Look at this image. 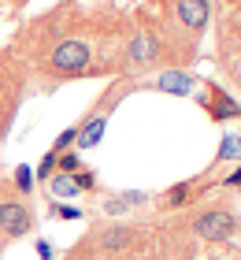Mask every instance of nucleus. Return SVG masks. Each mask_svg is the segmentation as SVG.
Returning <instances> with one entry per match:
<instances>
[{"label":"nucleus","mask_w":241,"mask_h":260,"mask_svg":"<svg viewBox=\"0 0 241 260\" xmlns=\"http://www.w3.org/2000/svg\"><path fill=\"white\" fill-rule=\"evenodd\" d=\"M237 115H241V104L230 97V93H219V89H215L212 93V119H237Z\"/></svg>","instance_id":"9"},{"label":"nucleus","mask_w":241,"mask_h":260,"mask_svg":"<svg viewBox=\"0 0 241 260\" xmlns=\"http://www.w3.org/2000/svg\"><path fill=\"white\" fill-rule=\"evenodd\" d=\"M186 193H189V182H178L175 186V190H167V205H171V208H178V205H182V201H186Z\"/></svg>","instance_id":"16"},{"label":"nucleus","mask_w":241,"mask_h":260,"mask_svg":"<svg viewBox=\"0 0 241 260\" xmlns=\"http://www.w3.org/2000/svg\"><path fill=\"white\" fill-rule=\"evenodd\" d=\"M38 256H41V260H52V249H48L45 242H38Z\"/></svg>","instance_id":"20"},{"label":"nucleus","mask_w":241,"mask_h":260,"mask_svg":"<svg viewBox=\"0 0 241 260\" xmlns=\"http://www.w3.org/2000/svg\"><path fill=\"white\" fill-rule=\"evenodd\" d=\"M48 193L52 197H78V186H75V175H52V182H48Z\"/></svg>","instance_id":"10"},{"label":"nucleus","mask_w":241,"mask_h":260,"mask_svg":"<svg viewBox=\"0 0 241 260\" xmlns=\"http://www.w3.org/2000/svg\"><path fill=\"white\" fill-rule=\"evenodd\" d=\"M33 186H38V182H33V171L26 168V164H22V168H15V190H19L22 197H26V193L33 190Z\"/></svg>","instance_id":"15"},{"label":"nucleus","mask_w":241,"mask_h":260,"mask_svg":"<svg viewBox=\"0 0 241 260\" xmlns=\"http://www.w3.org/2000/svg\"><path fill=\"white\" fill-rule=\"evenodd\" d=\"M0 231L8 234V238H22V234L33 231V208L26 205V201H0Z\"/></svg>","instance_id":"5"},{"label":"nucleus","mask_w":241,"mask_h":260,"mask_svg":"<svg viewBox=\"0 0 241 260\" xmlns=\"http://www.w3.org/2000/svg\"><path fill=\"white\" fill-rule=\"evenodd\" d=\"M89 63H93L89 45L82 41V38H67L63 45H56V49L48 52L45 71H48V75H52L56 82H63V78H78V75H86Z\"/></svg>","instance_id":"1"},{"label":"nucleus","mask_w":241,"mask_h":260,"mask_svg":"<svg viewBox=\"0 0 241 260\" xmlns=\"http://www.w3.org/2000/svg\"><path fill=\"white\" fill-rule=\"evenodd\" d=\"M19 4H26V0H19Z\"/></svg>","instance_id":"22"},{"label":"nucleus","mask_w":241,"mask_h":260,"mask_svg":"<svg viewBox=\"0 0 241 260\" xmlns=\"http://www.w3.org/2000/svg\"><path fill=\"white\" fill-rule=\"evenodd\" d=\"M193 231L200 234L204 242H230L237 234V216L230 208L215 205V208H204L197 219H193Z\"/></svg>","instance_id":"2"},{"label":"nucleus","mask_w":241,"mask_h":260,"mask_svg":"<svg viewBox=\"0 0 241 260\" xmlns=\"http://www.w3.org/2000/svg\"><path fill=\"white\" fill-rule=\"evenodd\" d=\"M75 138H78V126H71V130H63V134L56 138V145H52V152H63V149H71V145H75Z\"/></svg>","instance_id":"17"},{"label":"nucleus","mask_w":241,"mask_h":260,"mask_svg":"<svg viewBox=\"0 0 241 260\" xmlns=\"http://www.w3.org/2000/svg\"><path fill=\"white\" fill-rule=\"evenodd\" d=\"M156 89L175 93V97H193V89H197V78L186 75V71H163V75L156 78Z\"/></svg>","instance_id":"8"},{"label":"nucleus","mask_w":241,"mask_h":260,"mask_svg":"<svg viewBox=\"0 0 241 260\" xmlns=\"http://www.w3.org/2000/svg\"><path fill=\"white\" fill-rule=\"evenodd\" d=\"M134 205H145V193L130 190V193H123V197H108V201H104V212H126V208H134Z\"/></svg>","instance_id":"11"},{"label":"nucleus","mask_w":241,"mask_h":260,"mask_svg":"<svg viewBox=\"0 0 241 260\" xmlns=\"http://www.w3.org/2000/svg\"><path fill=\"white\" fill-rule=\"evenodd\" d=\"M52 212H56L59 219H78V216H82V212H78V208H71V205H59V208H52Z\"/></svg>","instance_id":"19"},{"label":"nucleus","mask_w":241,"mask_h":260,"mask_svg":"<svg viewBox=\"0 0 241 260\" xmlns=\"http://www.w3.org/2000/svg\"><path fill=\"white\" fill-rule=\"evenodd\" d=\"M56 156H59V152H52V149H48L45 156H41V164H38V171H33V179H38V182H48V175L56 171Z\"/></svg>","instance_id":"14"},{"label":"nucleus","mask_w":241,"mask_h":260,"mask_svg":"<svg viewBox=\"0 0 241 260\" xmlns=\"http://www.w3.org/2000/svg\"><path fill=\"white\" fill-rule=\"evenodd\" d=\"M137 238L141 234H137V227H130V223H112V227H104L96 234V242H100L104 253H126Z\"/></svg>","instance_id":"6"},{"label":"nucleus","mask_w":241,"mask_h":260,"mask_svg":"<svg viewBox=\"0 0 241 260\" xmlns=\"http://www.w3.org/2000/svg\"><path fill=\"white\" fill-rule=\"evenodd\" d=\"M75 186H78V193H82V190H93V186H96V175H93V171H75Z\"/></svg>","instance_id":"18"},{"label":"nucleus","mask_w":241,"mask_h":260,"mask_svg":"<svg viewBox=\"0 0 241 260\" xmlns=\"http://www.w3.org/2000/svg\"><path fill=\"white\" fill-rule=\"evenodd\" d=\"M175 8V26L186 30L189 41H197L204 30H208V19H212V0H171Z\"/></svg>","instance_id":"3"},{"label":"nucleus","mask_w":241,"mask_h":260,"mask_svg":"<svg viewBox=\"0 0 241 260\" xmlns=\"http://www.w3.org/2000/svg\"><path fill=\"white\" fill-rule=\"evenodd\" d=\"M156 56H160V38L152 30H137V34H130V41L123 49V67L126 71H145V67L156 63Z\"/></svg>","instance_id":"4"},{"label":"nucleus","mask_w":241,"mask_h":260,"mask_svg":"<svg viewBox=\"0 0 241 260\" xmlns=\"http://www.w3.org/2000/svg\"><path fill=\"white\" fill-rule=\"evenodd\" d=\"M56 171H59V175H75V171H82L78 152H59V156H56Z\"/></svg>","instance_id":"13"},{"label":"nucleus","mask_w":241,"mask_h":260,"mask_svg":"<svg viewBox=\"0 0 241 260\" xmlns=\"http://www.w3.org/2000/svg\"><path fill=\"white\" fill-rule=\"evenodd\" d=\"M219 160H241V138H237V134H226V138H223Z\"/></svg>","instance_id":"12"},{"label":"nucleus","mask_w":241,"mask_h":260,"mask_svg":"<svg viewBox=\"0 0 241 260\" xmlns=\"http://www.w3.org/2000/svg\"><path fill=\"white\" fill-rule=\"evenodd\" d=\"M104 126H108V115H104V108H96L86 123H78V138H75L78 152H82V149H93L96 141L104 138Z\"/></svg>","instance_id":"7"},{"label":"nucleus","mask_w":241,"mask_h":260,"mask_svg":"<svg viewBox=\"0 0 241 260\" xmlns=\"http://www.w3.org/2000/svg\"><path fill=\"white\" fill-rule=\"evenodd\" d=\"M226 186H241V168H237V171L230 175V179H226Z\"/></svg>","instance_id":"21"}]
</instances>
